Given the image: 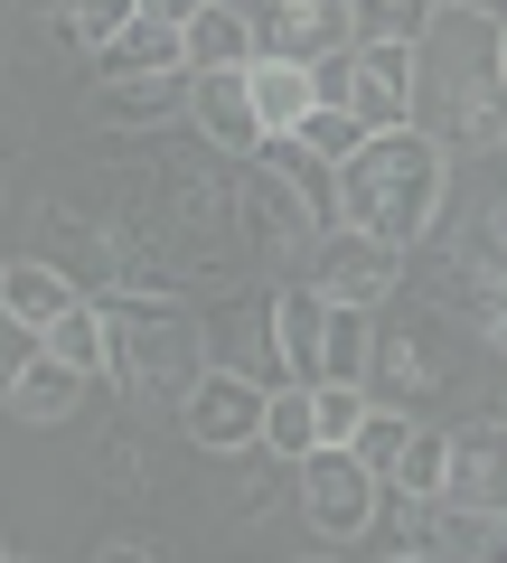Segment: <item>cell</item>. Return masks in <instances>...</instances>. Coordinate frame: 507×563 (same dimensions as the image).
<instances>
[{
  "mask_svg": "<svg viewBox=\"0 0 507 563\" xmlns=\"http://www.w3.org/2000/svg\"><path fill=\"white\" fill-rule=\"evenodd\" d=\"M507 20L498 10H432L414 57H423V95L414 122L451 141V161H498L507 151Z\"/></svg>",
  "mask_w": 507,
  "mask_h": 563,
  "instance_id": "1",
  "label": "cell"
},
{
  "mask_svg": "<svg viewBox=\"0 0 507 563\" xmlns=\"http://www.w3.org/2000/svg\"><path fill=\"white\" fill-rule=\"evenodd\" d=\"M95 301H103V329H113V366L103 376L142 404V413L179 422L188 395H198V376L217 366L207 310H188V291H132V282H103Z\"/></svg>",
  "mask_w": 507,
  "mask_h": 563,
  "instance_id": "2",
  "label": "cell"
},
{
  "mask_svg": "<svg viewBox=\"0 0 507 563\" xmlns=\"http://www.w3.org/2000/svg\"><path fill=\"white\" fill-rule=\"evenodd\" d=\"M442 217H451V141L423 122L366 132V151L339 169V225H366V235L414 254Z\"/></svg>",
  "mask_w": 507,
  "mask_h": 563,
  "instance_id": "3",
  "label": "cell"
},
{
  "mask_svg": "<svg viewBox=\"0 0 507 563\" xmlns=\"http://www.w3.org/2000/svg\"><path fill=\"white\" fill-rule=\"evenodd\" d=\"M461 339L470 329L451 320L442 301L414 310V320H386L376 310V357H366V395L395 404V413H432L442 395H461Z\"/></svg>",
  "mask_w": 507,
  "mask_h": 563,
  "instance_id": "4",
  "label": "cell"
},
{
  "mask_svg": "<svg viewBox=\"0 0 507 563\" xmlns=\"http://www.w3.org/2000/svg\"><path fill=\"white\" fill-rule=\"evenodd\" d=\"M235 198H244V244H254V263H273V273H310L320 235L339 225V217H320V207H310L301 188L264 161V151L235 161Z\"/></svg>",
  "mask_w": 507,
  "mask_h": 563,
  "instance_id": "5",
  "label": "cell"
},
{
  "mask_svg": "<svg viewBox=\"0 0 507 563\" xmlns=\"http://www.w3.org/2000/svg\"><path fill=\"white\" fill-rule=\"evenodd\" d=\"M376 498H386V470L366 461L357 442H320L301 461V517H310V536H320V544H366Z\"/></svg>",
  "mask_w": 507,
  "mask_h": 563,
  "instance_id": "6",
  "label": "cell"
},
{
  "mask_svg": "<svg viewBox=\"0 0 507 563\" xmlns=\"http://www.w3.org/2000/svg\"><path fill=\"white\" fill-rule=\"evenodd\" d=\"M264 413H273V385L264 376H244V366H207L198 395H188L179 432L207 451V461H235V451L264 442Z\"/></svg>",
  "mask_w": 507,
  "mask_h": 563,
  "instance_id": "7",
  "label": "cell"
},
{
  "mask_svg": "<svg viewBox=\"0 0 507 563\" xmlns=\"http://www.w3.org/2000/svg\"><path fill=\"white\" fill-rule=\"evenodd\" d=\"M405 244H386V235H366V225H329L320 235V254H310V282H320L329 301H348V310H386L395 291H405Z\"/></svg>",
  "mask_w": 507,
  "mask_h": 563,
  "instance_id": "8",
  "label": "cell"
},
{
  "mask_svg": "<svg viewBox=\"0 0 507 563\" xmlns=\"http://www.w3.org/2000/svg\"><path fill=\"white\" fill-rule=\"evenodd\" d=\"M254 10V57H329L357 38V0H244Z\"/></svg>",
  "mask_w": 507,
  "mask_h": 563,
  "instance_id": "9",
  "label": "cell"
},
{
  "mask_svg": "<svg viewBox=\"0 0 507 563\" xmlns=\"http://www.w3.org/2000/svg\"><path fill=\"white\" fill-rule=\"evenodd\" d=\"M188 132L207 141V151H225V161H254L264 151V103H254V66H207L198 76V103H188Z\"/></svg>",
  "mask_w": 507,
  "mask_h": 563,
  "instance_id": "10",
  "label": "cell"
},
{
  "mask_svg": "<svg viewBox=\"0 0 507 563\" xmlns=\"http://www.w3.org/2000/svg\"><path fill=\"white\" fill-rule=\"evenodd\" d=\"M198 103V66H151V76H103L95 85V122L103 132H169Z\"/></svg>",
  "mask_w": 507,
  "mask_h": 563,
  "instance_id": "11",
  "label": "cell"
},
{
  "mask_svg": "<svg viewBox=\"0 0 507 563\" xmlns=\"http://www.w3.org/2000/svg\"><path fill=\"white\" fill-rule=\"evenodd\" d=\"M207 347H217V366H244V376H264V385H291L283 320H273V291H264V301H254V291L217 301V310H207Z\"/></svg>",
  "mask_w": 507,
  "mask_h": 563,
  "instance_id": "12",
  "label": "cell"
},
{
  "mask_svg": "<svg viewBox=\"0 0 507 563\" xmlns=\"http://www.w3.org/2000/svg\"><path fill=\"white\" fill-rule=\"evenodd\" d=\"M414 95H423V57H414V38H357V113H366V132L414 122Z\"/></svg>",
  "mask_w": 507,
  "mask_h": 563,
  "instance_id": "13",
  "label": "cell"
},
{
  "mask_svg": "<svg viewBox=\"0 0 507 563\" xmlns=\"http://www.w3.org/2000/svg\"><path fill=\"white\" fill-rule=\"evenodd\" d=\"M273 320H283L291 385H320L329 376V320H339V301H329L310 273H283V282H273Z\"/></svg>",
  "mask_w": 507,
  "mask_h": 563,
  "instance_id": "14",
  "label": "cell"
},
{
  "mask_svg": "<svg viewBox=\"0 0 507 563\" xmlns=\"http://www.w3.org/2000/svg\"><path fill=\"white\" fill-rule=\"evenodd\" d=\"M366 544L395 554V563H442V498L386 488V498H376V526H366Z\"/></svg>",
  "mask_w": 507,
  "mask_h": 563,
  "instance_id": "15",
  "label": "cell"
},
{
  "mask_svg": "<svg viewBox=\"0 0 507 563\" xmlns=\"http://www.w3.org/2000/svg\"><path fill=\"white\" fill-rule=\"evenodd\" d=\"M76 301H85V291H76V273H66V263H47V254H20L10 273H0V310H10V320L57 329Z\"/></svg>",
  "mask_w": 507,
  "mask_h": 563,
  "instance_id": "16",
  "label": "cell"
},
{
  "mask_svg": "<svg viewBox=\"0 0 507 563\" xmlns=\"http://www.w3.org/2000/svg\"><path fill=\"white\" fill-rule=\"evenodd\" d=\"M451 498L507 507V413H488V422L461 432V451H451Z\"/></svg>",
  "mask_w": 507,
  "mask_h": 563,
  "instance_id": "17",
  "label": "cell"
},
{
  "mask_svg": "<svg viewBox=\"0 0 507 563\" xmlns=\"http://www.w3.org/2000/svg\"><path fill=\"white\" fill-rule=\"evenodd\" d=\"M85 385H95V376H85L76 357L47 347V357H29L20 376H10V413H20V422H66V413L85 404Z\"/></svg>",
  "mask_w": 507,
  "mask_h": 563,
  "instance_id": "18",
  "label": "cell"
},
{
  "mask_svg": "<svg viewBox=\"0 0 507 563\" xmlns=\"http://www.w3.org/2000/svg\"><path fill=\"white\" fill-rule=\"evenodd\" d=\"M188 66H254V10L244 0H207L198 20H188Z\"/></svg>",
  "mask_w": 507,
  "mask_h": 563,
  "instance_id": "19",
  "label": "cell"
},
{
  "mask_svg": "<svg viewBox=\"0 0 507 563\" xmlns=\"http://www.w3.org/2000/svg\"><path fill=\"white\" fill-rule=\"evenodd\" d=\"M451 451H461V432H442V422L414 413V432H405V451H395L386 488H414V498H451Z\"/></svg>",
  "mask_w": 507,
  "mask_h": 563,
  "instance_id": "20",
  "label": "cell"
},
{
  "mask_svg": "<svg viewBox=\"0 0 507 563\" xmlns=\"http://www.w3.org/2000/svg\"><path fill=\"white\" fill-rule=\"evenodd\" d=\"M151 66H188V29L142 10V20H132V29H122V38L95 57V76H151Z\"/></svg>",
  "mask_w": 507,
  "mask_h": 563,
  "instance_id": "21",
  "label": "cell"
},
{
  "mask_svg": "<svg viewBox=\"0 0 507 563\" xmlns=\"http://www.w3.org/2000/svg\"><path fill=\"white\" fill-rule=\"evenodd\" d=\"M254 103H264V132H301L320 113V85L301 57H254Z\"/></svg>",
  "mask_w": 507,
  "mask_h": 563,
  "instance_id": "22",
  "label": "cell"
},
{
  "mask_svg": "<svg viewBox=\"0 0 507 563\" xmlns=\"http://www.w3.org/2000/svg\"><path fill=\"white\" fill-rule=\"evenodd\" d=\"M264 442L283 451V461H310V451L329 442V432H320V385H273V413H264Z\"/></svg>",
  "mask_w": 507,
  "mask_h": 563,
  "instance_id": "23",
  "label": "cell"
},
{
  "mask_svg": "<svg viewBox=\"0 0 507 563\" xmlns=\"http://www.w3.org/2000/svg\"><path fill=\"white\" fill-rule=\"evenodd\" d=\"M264 161L283 169V179L301 188V198L320 207V217H339V161H329V151H310L301 132H273V141H264Z\"/></svg>",
  "mask_w": 507,
  "mask_h": 563,
  "instance_id": "24",
  "label": "cell"
},
{
  "mask_svg": "<svg viewBox=\"0 0 507 563\" xmlns=\"http://www.w3.org/2000/svg\"><path fill=\"white\" fill-rule=\"evenodd\" d=\"M442 554H451V563H488V554H507V507L442 498Z\"/></svg>",
  "mask_w": 507,
  "mask_h": 563,
  "instance_id": "25",
  "label": "cell"
},
{
  "mask_svg": "<svg viewBox=\"0 0 507 563\" xmlns=\"http://www.w3.org/2000/svg\"><path fill=\"white\" fill-rule=\"evenodd\" d=\"M301 141H310V151H329V161H357V151H366V113H357V103H320V113H310L301 122Z\"/></svg>",
  "mask_w": 507,
  "mask_h": 563,
  "instance_id": "26",
  "label": "cell"
},
{
  "mask_svg": "<svg viewBox=\"0 0 507 563\" xmlns=\"http://www.w3.org/2000/svg\"><path fill=\"white\" fill-rule=\"evenodd\" d=\"M442 0H357V38H423Z\"/></svg>",
  "mask_w": 507,
  "mask_h": 563,
  "instance_id": "27",
  "label": "cell"
},
{
  "mask_svg": "<svg viewBox=\"0 0 507 563\" xmlns=\"http://www.w3.org/2000/svg\"><path fill=\"white\" fill-rule=\"evenodd\" d=\"M132 20H142V0H76V47H85V57H103Z\"/></svg>",
  "mask_w": 507,
  "mask_h": 563,
  "instance_id": "28",
  "label": "cell"
},
{
  "mask_svg": "<svg viewBox=\"0 0 507 563\" xmlns=\"http://www.w3.org/2000/svg\"><path fill=\"white\" fill-rule=\"evenodd\" d=\"M405 432H414V413H395V404H376V413H366V432H357V451L376 470H395V451H405Z\"/></svg>",
  "mask_w": 507,
  "mask_h": 563,
  "instance_id": "29",
  "label": "cell"
},
{
  "mask_svg": "<svg viewBox=\"0 0 507 563\" xmlns=\"http://www.w3.org/2000/svg\"><path fill=\"white\" fill-rule=\"evenodd\" d=\"M95 470H103V488H122V498H132V488L151 479V461H142V442H103V451H95Z\"/></svg>",
  "mask_w": 507,
  "mask_h": 563,
  "instance_id": "30",
  "label": "cell"
},
{
  "mask_svg": "<svg viewBox=\"0 0 507 563\" xmlns=\"http://www.w3.org/2000/svg\"><path fill=\"white\" fill-rule=\"evenodd\" d=\"M20 10H29V20H38L57 47H76V0H20ZM76 57H85V47H76Z\"/></svg>",
  "mask_w": 507,
  "mask_h": 563,
  "instance_id": "31",
  "label": "cell"
},
{
  "mask_svg": "<svg viewBox=\"0 0 507 563\" xmlns=\"http://www.w3.org/2000/svg\"><path fill=\"white\" fill-rule=\"evenodd\" d=\"M95 554H103V563H113V554H122V563H151V554H161V544H151V536H103Z\"/></svg>",
  "mask_w": 507,
  "mask_h": 563,
  "instance_id": "32",
  "label": "cell"
},
{
  "mask_svg": "<svg viewBox=\"0 0 507 563\" xmlns=\"http://www.w3.org/2000/svg\"><path fill=\"white\" fill-rule=\"evenodd\" d=\"M142 10H151V20H179V29H188V20L207 10V0H142Z\"/></svg>",
  "mask_w": 507,
  "mask_h": 563,
  "instance_id": "33",
  "label": "cell"
},
{
  "mask_svg": "<svg viewBox=\"0 0 507 563\" xmlns=\"http://www.w3.org/2000/svg\"><path fill=\"white\" fill-rule=\"evenodd\" d=\"M442 10H498V20H507V0H442Z\"/></svg>",
  "mask_w": 507,
  "mask_h": 563,
  "instance_id": "34",
  "label": "cell"
},
{
  "mask_svg": "<svg viewBox=\"0 0 507 563\" xmlns=\"http://www.w3.org/2000/svg\"><path fill=\"white\" fill-rule=\"evenodd\" d=\"M498 169H507V151H498Z\"/></svg>",
  "mask_w": 507,
  "mask_h": 563,
  "instance_id": "35",
  "label": "cell"
}]
</instances>
